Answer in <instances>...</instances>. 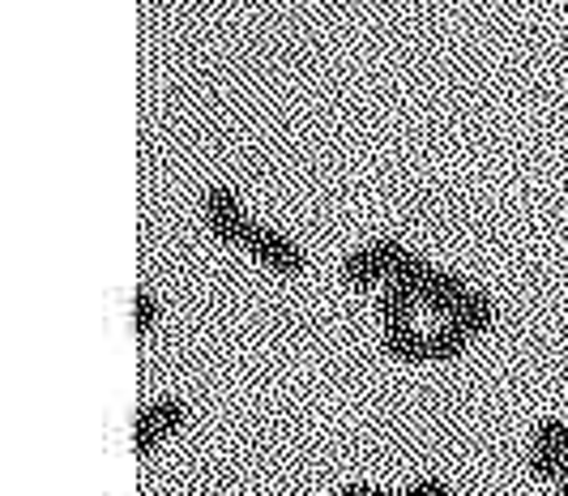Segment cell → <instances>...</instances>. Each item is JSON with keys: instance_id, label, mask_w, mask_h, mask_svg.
I'll return each instance as SVG.
<instances>
[{"instance_id": "cell-7", "label": "cell", "mask_w": 568, "mask_h": 496, "mask_svg": "<svg viewBox=\"0 0 568 496\" xmlns=\"http://www.w3.org/2000/svg\"><path fill=\"white\" fill-rule=\"evenodd\" d=\"M445 322H454L462 334H470V338H479V334H487L491 325H496V304L487 300V295L479 292H470L462 304H457L454 313L445 317Z\"/></svg>"}, {"instance_id": "cell-9", "label": "cell", "mask_w": 568, "mask_h": 496, "mask_svg": "<svg viewBox=\"0 0 568 496\" xmlns=\"http://www.w3.org/2000/svg\"><path fill=\"white\" fill-rule=\"evenodd\" d=\"M385 351L402 360V364H432L427 355V334H419L415 325H402V330H385Z\"/></svg>"}, {"instance_id": "cell-3", "label": "cell", "mask_w": 568, "mask_h": 496, "mask_svg": "<svg viewBox=\"0 0 568 496\" xmlns=\"http://www.w3.org/2000/svg\"><path fill=\"white\" fill-rule=\"evenodd\" d=\"M184 419H189V407L180 398H159V403L142 407L133 419V454H142V458L154 454L163 441L184 428Z\"/></svg>"}, {"instance_id": "cell-13", "label": "cell", "mask_w": 568, "mask_h": 496, "mask_svg": "<svg viewBox=\"0 0 568 496\" xmlns=\"http://www.w3.org/2000/svg\"><path fill=\"white\" fill-rule=\"evenodd\" d=\"M338 496H398V493H381V488H368V484H346Z\"/></svg>"}, {"instance_id": "cell-11", "label": "cell", "mask_w": 568, "mask_h": 496, "mask_svg": "<svg viewBox=\"0 0 568 496\" xmlns=\"http://www.w3.org/2000/svg\"><path fill=\"white\" fill-rule=\"evenodd\" d=\"M133 330H138L142 338L159 330V300L145 292V287H138V292H133Z\"/></svg>"}, {"instance_id": "cell-12", "label": "cell", "mask_w": 568, "mask_h": 496, "mask_svg": "<svg viewBox=\"0 0 568 496\" xmlns=\"http://www.w3.org/2000/svg\"><path fill=\"white\" fill-rule=\"evenodd\" d=\"M398 496H449V484H445V479H436V475H427V479H419V484L402 488Z\"/></svg>"}, {"instance_id": "cell-5", "label": "cell", "mask_w": 568, "mask_h": 496, "mask_svg": "<svg viewBox=\"0 0 568 496\" xmlns=\"http://www.w3.org/2000/svg\"><path fill=\"white\" fill-rule=\"evenodd\" d=\"M568 467V424L565 419H542L539 433H535V445H530V470L535 479H547L556 484Z\"/></svg>"}, {"instance_id": "cell-4", "label": "cell", "mask_w": 568, "mask_h": 496, "mask_svg": "<svg viewBox=\"0 0 568 496\" xmlns=\"http://www.w3.org/2000/svg\"><path fill=\"white\" fill-rule=\"evenodd\" d=\"M205 227L219 235L223 244H240V249H244V240H248V232H253L256 223L244 214V205H240V198H235L231 189L214 184V189L205 193Z\"/></svg>"}, {"instance_id": "cell-14", "label": "cell", "mask_w": 568, "mask_h": 496, "mask_svg": "<svg viewBox=\"0 0 568 496\" xmlns=\"http://www.w3.org/2000/svg\"><path fill=\"white\" fill-rule=\"evenodd\" d=\"M556 496H568V467H565V475L556 479Z\"/></svg>"}, {"instance_id": "cell-1", "label": "cell", "mask_w": 568, "mask_h": 496, "mask_svg": "<svg viewBox=\"0 0 568 496\" xmlns=\"http://www.w3.org/2000/svg\"><path fill=\"white\" fill-rule=\"evenodd\" d=\"M406 253L410 249L402 240H372L368 249H359L355 257L342 262V283L355 287V292H372V287H381V283L394 279V270H398V262Z\"/></svg>"}, {"instance_id": "cell-8", "label": "cell", "mask_w": 568, "mask_h": 496, "mask_svg": "<svg viewBox=\"0 0 568 496\" xmlns=\"http://www.w3.org/2000/svg\"><path fill=\"white\" fill-rule=\"evenodd\" d=\"M415 308L419 300L398 287V283H385L381 292V330H402V325H415Z\"/></svg>"}, {"instance_id": "cell-6", "label": "cell", "mask_w": 568, "mask_h": 496, "mask_svg": "<svg viewBox=\"0 0 568 496\" xmlns=\"http://www.w3.org/2000/svg\"><path fill=\"white\" fill-rule=\"evenodd\" d=\"M466 295H470V287H466L457 274H449V270H436V265H432V274H427V287H424V295H419V304H424V308H432V313L445 322V317L454 313Z\"/></svg>"}, {"instance_id": "cell-10", "label": "cell", "mask_w": 568, "mask_h": 496, "mask_svg": "<svg viewBox=\"0 0 568 496\" xmlns=\"http://www.w3.org/2000/svg\"><path fill=\"white\" fill-rule=\"evenodd\" d=\"M466 347H470V334H462L454 322H440L427 334V355H432V364L457 360V355H466Z\"/></svg>"}, {"instance_id": "cell-2", "label": "cell", "mask_w": 568, "mask_h": 496, "mask_svg": "<svg viewBox=\"0 0 568 496\" xmlns=\"http://www.w3.org/2000/svg\"><path fill=\"white\" fill-rule=\"evenodd\" d=\"M244 253H248V257H256L265 270L283 274V279H300V274L308 270L304 249H300L291 235L274 232V227H261V223H256L253 232H248V240H244Z\"/></svg>"}]
</instances>
